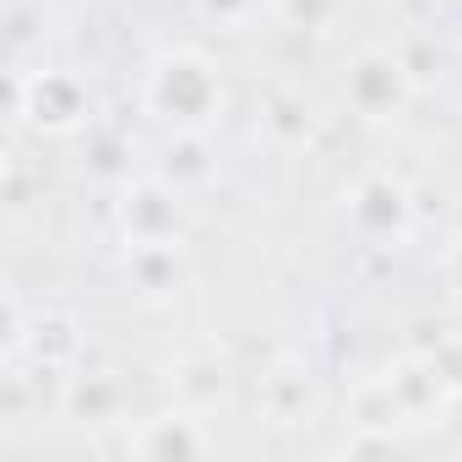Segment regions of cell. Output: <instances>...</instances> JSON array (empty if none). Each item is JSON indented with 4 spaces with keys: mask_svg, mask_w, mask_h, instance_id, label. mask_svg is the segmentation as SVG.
<instances>
[{
    "mask_svg": "<svg viewBox=\"0 0 462 462\" xmlns=\"http://www.w3.org/2000/svg\"><path fill=\"white\" fill-rule=\"evenodd\" d=\"M142 115L163 131H217L228 115V82L207 50L174 44L142 66Z\"/></svg>",
    "mask_w": 462,
    "mask_h": 462,
    "instance_id": "1",
    "label": "cell"
},
{
    "mask_svg": "<svg viewBox=\"0 0 462 462\" xmlns=\"http://www.w3.org/2000/svg\"><path fill=\"white\" fill-rule=\"evenodd\" d=\"M343 212H348V228H354V240L370 245V251H402L413 240V228H419V196L402 174L392 169H365L348 196H343Z\"/></svg>",
    "mask_w": 462,
    "mask_h": 462,
    "instance_id": "2",
    "label": "cell"
},
{
    "mask_svg": "<svg viewBox=\"0 0 462 462\" xmlns=\"http://www.w3.org/2000/svg\"><path fill=\"white\" fill-rule=\"evenodd\" d=\"M413 93H419L413 77L402 71L397 50H386V44H365V50H354L348 66H343V104H348L359 120H370V125L397 120V115L413 104Z\"/></svg>",
    "mask_w": 462,
    "mask_h": 462,
    "instance_id": "3",
    "label": "cell"
},
{
    "mask_svg": "<svg viewBox=\"0 0 462 462\" xmlns=\"http://www.w3.org/2000/svg\"><path fill=\"white\" fill-rule=\"evenodd\" d=\"M115 228L125 245H169L185 240V196L163 185L152 169L115 185Z\"/></svg>",
    "mask_w": 462,
    "mask_h": 462,
    "instance_id": "4",
    "label": "cell"
},
{
    "mask_svg": "<svg viewBox=\"0 0 462 462\" xmlns=\"http://www.w3.org/2000/svg\"><path fill=\"white\" fill-rule=\"evenodd\" d=\"M93 88L77 71H28V109H23V131L28 136H82L93 125Z\"/></svg>",
    "mask_w": 462,
    "mask_h": 462,
    "instance_id": "5",
    "label": "cell"
},
{
    "mask_svg": "<svg viewBox=\"0 0 462 462\" xmlns=\"http://www.w3.org/2000/svg\"><path fill=\"white\" fill-rule=\"evenodd\" d=\"M120 457H136V462H201L212 457V430H207V413L174 402L163 413H147L136 430L120 435Z\"/></svg>",
    "mask_w": 462,
    "mask_h": 462,
    "instance_id": "6",
    "label": "cell"
},
{
    "mask_svg": "<svg viewBox=\"0 0 462 462\" xmlns=\"http://www.w3.org/2000/svg\"><path fill=\"white\" fill-rule=\"evenodd\" d=\"M82 348H88V332H82V321L71 310H33V327H28L23 354L12 365H23L39 386L44 381L66 386L82 370Z\"/></svg>",
    "mask_w": 462,
    "mask_h": 462,
    "instance_id": "7",
    "label": "cell"
},
{
    "mask_svg": "<svg viewBox=\"0 0 462 462\" xmlns=\"http://www.w3.org/2000/svg\"><path fill=\"white\" fill-rule=\"evenodd\" d=\"M381 381H386V392L397 397V408H402L408 430L440 424V419H446V408L457 402V397H451V386H446V375L435 370V359H430L424 348H402V354L381 370Z\"/></svg>",
    "mask_w": 462,
    "mask_h": 462,
    "instance_id": "8",
    "label": "cell"
},
{
    "mask_svg": "<svg viewBox=\"0 0 462 462\" xmlns=\"http://www.w3.org/2000/svg\"><path fill=\"white\" fill-rule=\"evenodd\" d=\"M256 408L273 430H305L321 408V392H316V375L305 359H273L262 386H256Z\"/></svg>",
    "mask_w": 462,
    "mask_h": 462,
    "instance_id": "9",
    "label": "cell"
},
{
    "mask_svg": "<svg viewBox=\"0 0 462 462\" xmlns=\"http://www.w3.org/2000/svg\"><path fill=\"white\" fill-rule=\"evenodd\" d=\"M147 169L174 185L180 196H196L217 180V152H212V131H163L147 152Z\"/></svg>",
    "mask_w": 462,
    "mask_h": 462,
    "instance_id": "10",
    "label": "cell"
},
{
    "mask_svg": "<svg viewBox=\"0 0 462 462\" xmlns=\"http://www.w3.org/2000/svg\"><path fill=\"white\" fill-rule=\"evenodd\" d=\"M120 273H125L131 294H142V300H174L190 283L185 240H169V245H125Z\"/></svg>",
    "mask_w": 462,
    "mask_h": 462,
    "instance_id": "11",
    "label": "cell"
},
{
    "mask_svg": "<svg viewBox=\"0 0 462 462\" xmlns=\"http://www.w3.org/2000/svg\"><path fill=\"white\" fill-rule=\"evenodd\" d=\"M60 413L88 424V430H120L125 419V386L115 375H93V370H77L60 392Z\"/></svg>",
    "mask_w": 462,
    "mask_h": 462,
    "instance_id": "12",
    "label": "cell"
},
{
    "mask_svg": "<svg viewBox=\"0 0 462 462\" xmlns=\"http://www.w3.org/2000/svg\"><path fill=\"white\" fill-rule=\"evenodd\" d=\"M169 392H174V402H185V408H196V413H212V408L228 402V392H235V375H228V365H223L217 354L201 348V354L174 359Z\"/></svg>",
    "mask_w": 462,
    "mask_h": 462,
    "instance_id": "13",
    "label": "cell"
},
{
    "mask_svg": "<svg viewBox=\"0 0 462 462\" xmlns=\"http://www.w3.org/2000/svg\"><path fill=\"white\" fill-rule=\"evenodd\" d=\"M262 131L278 142V147H289V152H300V147H310L316 142V109H310V98L300 93V88H267V98H262Z\"/></svg>",
    "mask_w": 462,
    "mask_h": 462,
    "instance_id": "14",
    "label": "cell"
},
{
    "mask_svg": "<svg viewBox=\"0 0 462 462\" xmlns=\"http://www.w3.org/2000/svg\"><path fill=\"white\" fill-rule=\"evenodd\" d=\"M82 163H88L98 180H109V185L131 180V136H125L120 125H109V120H93V125L82 131Z\"/></svg>",
    "mask_w": 462,
    "mask_h": 462,
    "instance_id": "15",
    "label": "cell"
},
{
    "mask_svg": "<svg viewBox=\"0 0 462 462\" xmlns=\"http://www.w3.org/2000/svg\"><path fill=\"white\" fill-rule=\"evenodd\" d=\"M348 424H370V430H408V419H402V408H397V397L386 392V381L375 375V381H365V386H354V397H348Z\"/></svg>",
    "mask_w": 462,
    "mask_h": 462,
    "instance_id": "16",
    "label": "cell"
},
{
    "mask_svg": "<svg viewBox=\"0 0 462 462\" xmlns=\"http://www.w3.org/2000/svg\"><path fill=\"white\" fill-rule=\"evenodd\" d=\"M348 0H278V23L294 33H332Z\"/></svg>",
    "mask_w": 462,
    "mask_h": 462,
    "instance_id": "17",
    "label": "cell"
},
{
    "mask_svg": "<svg viewBox=\"0 0 462 462\" xmlns=\"http://www.w3.org/2000/svg\"><path fill=\"white\" fill-rule=\"evenodd\" d=\"M408 348H424V354L435 359V370L446 375V386H451V397L462 402V332H446V327H435L430 337H413Z\"/></svg>",
    "mask_w": 462,
    "mask_h": 462,
    "instance_id": "18",
    "label": "cell"
},
{
    "mask_svg": "<svg viewBox=\"0 0 462 462\" xmlns=\"http://www.w3.org/2000/svg\"><path fill=\"white\" fill-rule=\"evenodd\" d=\"M256 6L262 0H196V17L217 33H245L256 23Z\"/></svg>",
    "mask_w": 462,
    "mask_h": 462,
    "instance_id": "19",
    "label": "cell"
},
{
    "mask_svg": "<svg viewBox=\"0 0 462 462\" xmlns=\"http://www.w3.org/2000/svg\"><path fill=\"white\" fill-rule=\"evenodd\" d=\"M397 60H402V71L413 77V88L424 93V88H435L440 82V50H435V39H402L397 44Z\"/></svg>",
    "mask_w": 462,
    "mask_h": 462,
    "instance_id": "20",
    "label": "cell"
},
{
    "mask_svg": "<svg viewBox=\"0 0 462 462\" xmlns=\"http://www.w3.org/2000/svg\"><path fill=\"white\" fill-rule=\"evenodd\" d=\"M28 327H33V310H28V300H23V289H6V300H0V354H6V359L23 354Z\"/></svg>",
    "mask_w": 462,
    "mask_h": 462,
    "instance_id": "21",
    "label": "cell"
},
{
    "mask_svg": "<svg viewBox=\"0 0 462 462\" xmlns=\"http://www.w3.org/2000/svg\"><path fill=\"white\" fill-rule=\"evenodd\" d=\"M343 457H397L402 451V430H370V424H348V435L337 440Z\"/></svg>",
    "mask_w": 462,
    "mask_h": 462,
    "instance_id": "22",
    "label": "cell"
},
{
    "mask_svg": "<svg viewBox=\"0 0 462 462\" xmlns=\"http://www.w3.org/2000/svg\"><path fill=\"white\" fill-rule=\"evenodd\" d=\"M0 104H6V125L23 131V109H28V71L23 66L0 71Z\"/></svg>",
    "mask_w": 462,
    "mask_h": 462,
    "instance_id": "23",
    "label": "cell"
},
{
    "mask_svg": "<svg viewBox=\"0 0 462 462\" xmlns=\"http://www.w3.org/2000/svg\"><path fill=\"white\" fill-rule=\"evenodd\" d=\"M440 283H446L451 305H462V228L440 245Z\"/></svg>",
    "mask_w": 462,
    "mask_h": 462,
    "instance_id": "24",
    "label": "cell"
}]
</instances>
